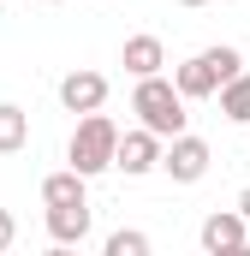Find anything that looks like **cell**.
Here are the masks:
<instances>
[{
  "label": "cell",
  "instance_id": "6da1fadb",
  "mask_svg": "<svg viewBox=\"0 0 250 256\" xmlns=\"http://www.w3.org/2000/svg\"><path fill=\"white\" fill-rule=\"evenodd\" d=\"M131 114L143 120V131H155V137H179V131H185V96L173 90V78L149 72V78H137V90H131Z\"/></svg>",
  "mask_w": 250,
  "mask_h": 256
},
{
  "label": "cell",
  "instance_id": "7a4b0ae2",
  "mask_svg": "<svg viewBox=\"0 0 250 256\" xmlns=\"http://www.w3.org/2000/svg\"><path fill=\"white\" fill-rule=\"evenodd\" d=\"M114 143H120V126L96 108V114H84V120H78L72 143H66V161H72L84 179H96V173H108V167H114Z\"/></svg>",
  "mask_w": 250,
  "mask_h": 256
},
{
  "label": "cell",
  "instance_id": "3957f363",
  "mask_svg": "<svg viewBox=\"0 0 250 256\" xmlns=\"http://www.w3.org/2000/svg\"><path fill=\"white\" fill-rule=\"evenodd\" d=\"M208 143L202 137H190V131H179V137H167V149H161V167H167V179L173 185H196L202 173H208Z\"/></svg>",
  "mask_w": 250,
  "mask_h": 256
},
{
  "label": "cell",
  "instance_id": "277c9868",
  "mask_svg": "<svg viewBox=\"0 0 250 256\" xmlns=\"http://www.w3.org/2000/svg\"><path fill=\"white\" fill-rule=\"evenodd\" d=\"M114 167H120L125 179H143V173H155L161 167V137L155 131H120V143H114Z\"/></svg>",
  "mask_w": 250,
  "mask_h": 256
},
{
  "label": "cell",
  "instance_id": "5b68a950",
  "mask_svg": "<svg viewBox=\"0 0 250 256\" xmlns=\"http://www.w3.org/2000/svg\"><path fill=\"white\" fill-rule=\"evenodd\" d=\"M244 238H250V220L238 214V208H220V214L202 220V250L208 256H238Z\"/></svg>",
  "mask_w": 250,
  "mask_h": 256
},
{
  "label": "cell",
  "instance_id": "8992f818",
  "mask_svg": "<svg viewBox=\"0 0 250 256\" xmlns=\"http://www.w3.org/2000/svg\"><path fill=\"white\" fill-rule=\"evenodd\" d=\"M60 102L72 114H96V108L108 102V78H102V72H66L60 78Z\"/></svg>",
  "mask_w": 250,
  "mask_h": 256
},
{
  "label": "cell",
  "instance_id": "52a82bcc",
  "mask_svg": "<svg viewBox=\"0 0 250 256\" xmlns=\"http://www.w3.org/2000/svg\"><path fill=\"white\" fill-rule=\"evenodd\" d=\"M48 238L54 244H84L90 238V202H48Z\"/></svg>",
  "mask_w": 250,
  "mask_h": 256
},
{
  "label": "cell",
  "instance_id": "ba28073f",
  "mask_svg": "<svg viewBox=\"0 0 250 256\" xmlns=\"http://www.w3.org/2000/svg\"><path fill=\"white\" fill-rule=\"evenodd\" d=\"M173 90H179L185 102H202V96H214V90H220V78H214V66L196 54V60H185L179 72H173Z\"/></svg>",
  "mask_w": 250,
  "mask_h": 256
},
{
  "label": "cell",
  "instance_id": "9c48e42d",
  "mask_svg": "<svg viewBox=\"0 0 250 256\" xmlns=\"http://www.w3.org/2000/svg\"><path fill=\"white\" fill-rule=\"evenodd\" d=\"M161 66H167L161 36H131V42H125V72H131V78H149V72H161Z\"/></svg>",
  "mask_w": 250,
  "mask_h": 256
},
{
  "label": "cell",
  "instance_id": "30bf717a",
  "mask_svg": "<svg viewBox=\"0 0 250 256\" xmlns=\"http://www.w3.org/2000/svg\"><path fill=\"white\" fill-rule=\"evenodd\" d=\"M214 96H220V114H226L232 126H250V72H232Z\"/></svg>",
  "mask_w": 250,
  "mask_h": 256
},
{
  "label": "cell",
  "instance_id": "8fae6325",
  "mask_svg": "<svg viewBox=\"0 0 250 256\" xmlns=\"http://www.w3.org/2000/svg\"><path fill=\"white\" fill-rule=\"evenodd\" d=\"M42 202H90V179H84L78 167L48 173V179H42Z\"/></svg>",
  "mask_w": 250,
  "mask_h": 256
},
{
  "label": "cell",
  "instance_id": "7c38bea8",
  "mask_svg": "<svg viewBox=\"0 0 250 256\" xmlns=\"http://www.w3.org/2000/svg\"><path fill=\"white\" fill-rule=\"evenodd\" d=\"M24 143H30V114L12 108V102H0V155H18Z\"/></svg>",
  "mask_w": 250,
  "mask_h": 256
},
{
  "label": "cell",
  "instance_id": "4fadbf2b",
  "mask_svg": "<svg viewBox=\"0 0 250 256\" xmlns=\"http://www.w3.org/2000/svg\"><path fill=\"white\" fill-rule=\"evenodd\" d=\"M202 60L214 66V78H220V84H226L232 72H244V54H238V48H226V42H220V48H202Z\"/></svg>",
  "mask_w": 250,
  "mask_h": 256
},
{
  "label": "cell",
  "instance_id": "5bb4252c",
  "mask_svg": "<svg viewBox=\"0 0 250 256\" xmlns=\"http://www.w3.org/2000/svg\"><path fill=\"white\" fill-rule=\"evenodd\" d=\"M143 250H149V238H143V232H125V226H120V232L108 238V256H143Z\"/></svg>",
  "mask_w": 250,
  "mask_h": 256
},
{
  "label": "cell",
  "instance_id": "9a60e30c",
  "mask_svg": "<svg viewBox=\"0 0 250 256\" xmlns=\"http://www.w3.org/2000/svg\"><path fill=\"white\" fill-rule=\"evenodd\" d=\"M12 238H18V220H12V214L0 208V250H12Z\"/></svg>",
  "mask_w": 250,
  "mask_h": 256
},
{
  "label": "cell",
  "instance_id": "2e32d148",
  "mask_svg": "<svg viewBox=\"0 0 250 256\" xmlns=\"http://www.w3.org/2000/svg\"><path fill=\"white\" fill-rule=\"evenodd\" d=\"M238 214H244V220H250V191H244V196H238Z\"/></svg>",
  "mask_w": 250,
  "mask_h": 256
},
{
  "label": "cell",
  "instance_id": "e0dca14e",
  "mask_svg": "<svg viewBox=\"0 0 250 256\" xmlns=\"http://www.w3.org/2000/svg\"><path fill=\"white\" fill-rule=\"evenodd\" d=\"M179 6H208V0H179Z\"/></svg>",
  "mask_w": 250,
  "mask_h": 256
},
{
  "label": "cell",
  "instance_id": "ac0fdd59",
  "mask_svg": "<svg viewBox=\"0 0 250 256\" xmlns=\"http://www.w3.org/2000/svg\"><path fill=\"white\" fill-rule=\"evenodd\" d=\"M42 6H54V0H42Z\"/></svg>",
  "mask_w": 250,
  "mask_h": 256
}]
</instances>
